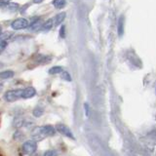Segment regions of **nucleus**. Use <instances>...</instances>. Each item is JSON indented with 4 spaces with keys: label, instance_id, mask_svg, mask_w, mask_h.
Masks as SVG:
<instances>
[{
    "label": "nucleus",
    "instance_id": "nucleus-1",
    "mask_svg": "<svg viewBox=\"0 0 156 156\" xmlns=\"http://www.w3.org/2000/svg\"><path fill=\"white\" fill-rule=\"evenodd\" d=\"M37 149V143L35 140H27L22 145V151L27 155H31Z\"/></svg>",
    "mask_w": 156,
    "mask_h": 156
},
{
    "label": "nucleus",
    "instance_id": "nucleus-2",
    "mask_svg": "<svg viewBox=\"0 0 156 156\" xmlns=\"http://www.w3.org/2000/svg\"><path fill=\"white\" fill-rule=\"evenodd\" d=\"M22 93H23L22 89L10 90V91L6 92V94H5L4 98H5V100H6L7 101L13 102V101H16L19 99H21V98H22Z\"/></svg>",
    "mask_w": 156,
    "mask_h": 156
},
{
    "label": "nucleus",
    "instance_id": "nucleus-3",
    "mask_svg": "<svg viewBox=\"0 0 156 156\" xmlns=\"http://www.w3.org/2000/svg\"><path fill=\"white\" fill-rule=\"evenodd\" d=\"M29 26V22L27 21V19L24 18H18L12 23L11 27L15 30H20V29H23L27 28Z\"/></svg>",
    "mask_w": 156,
    "mask_h": 156
},
{
    "label": "nucleus",
    "instance_id": "nucleus-4",
    "mask_svg": "<svg viewBox=\"0 0 156 156\" xmlns=\"http://www.w3.org/2000/svg\"><path fill=\"white\" fill-rule=\"evenodd\" d=\"M58 133L63 135V136H67V138H69V139H72V140H75L74 138V136H73L72 134V132L69 130V128H68L67 126L66 125H63V124H58L56 125V128H55Z\"/></svg>",
    "mask_w": 156,
    "mask_h": 156
},
{
    "label": "nucleus",
    "instance_id": "nucleus-5",
    "mask_svg": "<svg viewBox=\"0 0 156 156\" xmlns=\"http://www.w3.org/2000/svg\"><path fill=\"white\" fill-rule=\"evenodd\" d=\"M31 138L33 139V140H35V141H40V140L45 139V136L42 134V131H41L40 127H36V128H34L32 130Z\"/></svg>",
    "mask_w": 156,
    "mask_h": 156
},
{
    "label": "nucleus",
    "instance_id": "nucleus-6",
    "mask_svg": "<svg viewBox=\"0 0 156 156\" xmlns=\"http://www.w3.org/2000/svg\"><path fill=\"white\" fill-rule=\"evenodd\" d=\"M35 95H36V90L33 87H27L23 90L22 98L23 99H30V98L34 97Z\"/></svg>",
    "mask_w": 156,
    "mask_h": 156
},
{
    "label": "nucleus",
    "instance_id": "nucleus-7",
    "mask_svg": "<svg viewBox=\"0 0 156 156\" xmlns=\"http://www.w3.org/2000/svg\"><path fill=\"white\" fill-rule=\"evenodd\" d=\"M41 131L43 135L46 136H54L56 134V129L54 128L53 126H50V125H46V126H42L41 127Z\"/></svg>",
    "mask_w": 156,
    "mask_h": 156
},
{
    "label": "nucleus",
    "instance_id": "nucleus-8",
    "mask_svg": "<svg viewBox=\"0 0 156 156\" xmlns=\"http://www.w3.org/2000/svg\"><path fill=\"white\" fill-rule=\"evenodd\" d=\"M66 17V14L65 12L58 13V15H56V17L54 18V21H53L54 24H55L56 27L60 26V24H62V22L65 21Z\"/></svg>",
    "mask_w": 156,
    "mask_h": 156
},
{
    "label": "nucleus",
    "instance_id": "nucleus-9",
    "mask_svg": "<svg viewBox=\"0 0 156 156\" xmlns=\"http://www.w3.org/2000/svg\"><path fill=\"white\" fill-rule=\"evenodd\" d=\"M42 27V21L40 19H36L31 23V24H29L28 27L30 28V30L32 31H37L41 28Z\"/></svg>",
    "mask_w": 156,
    "mask_h": 156
},
{
    "label": "nucleus",
    "instance_id": "nucleus-10",
    "mask_svg": "<svg viewBox=\"0 0 156 156\" xmlns=\"http://www.w3.org/2000/svg\"><path fill=\"white\" fill-rule=\"evenodd\" d=\"M117 33L119 36H122L124 33V16H121L118 20V24H117Z\"/></svg>",
    "mask_w": 156,
    "mask_h": 156
},
{
    "label": "nucleus",
    "instance_id": "nucleus-11",
    "mask_svg": "<svg viewBox=\"0 0 156 156\" xmlns=\"http://www.w3.org/2000/svg\"><path fill=\"white\" fill-rule=\"evenodd\" d=\"M1 6L6 9V10H9V11H16V10L19 9V6L20 5L17 4V3H11V2H7L5 4H2Z\"/></svg>",
    "mask_w": 156,
    "mask_h": 156
},
{
    "label": "nucleus",
    "instance_id": "nucleus-12",
    "mask_svg": "<svg viewBox=\"0 0 156 156\" xmlns=\"http://www.w3.org/2000/svg\"><path fill=\"white\" fill-rule=\"evenodd\" d=\"M14 76V71L12 70H5L0 72V79L1 80H6L9 78H12Z\"/></svg>",
    "mask_w": 156,
    "mask_h": 156
},
{
    "label": "nucleus",
    "instance_id": "nucleus-13",
    "mask_svg": "<svg viewBox=\"0 0 156 156\" xmlns=\"http://www.w3.org/2000/svg\"><path fill=\"white\" fill-rule=\"evenodd\" d=\"M54 26V23H53V20L49 19L48 21H46L44 23H42V27H41V29L43 31H49L50 29L53 27Z\"/></svg>",
    "mask_w": 156,
    "mask_h": 156
},
{
    "label": "nucleus",
    "instance_id": "nucleus-14",
    "mask_svg": "<svg viewBox=\"0 0 156 156\" xmlns=\"http://www.w3.org/2000/svg\"><path fill=\"white\" fill-rule=\"evenodd\" d=\"M53 5L54 7L57 9H62L66 6V0H53Z\"/></svg>",
    "mask_w": 156,
    "mask_h": 156
},
{
    "label": "nucleus",
    "instance_id": "nucleus-15",
    "mask_svg": "<svg viewBox=\"0 0 156 156\" xmlns=\"http://www.w3.org/2000/svg\"><path fill=\"white\" fill-rule=\"evenodd\" d=\"M13 125L14 127H16V128H20V127L24 125V119L22 118V117H17V118L14 120Z\"/></svg>",
    "mask_w": 156,
    "mask_h": 156
},
{
    "label": "nucleus",
    "instance_id": "nucleus-16",
    "mask_svg": "<svg viewBox=\"0 0 156 156\" xmlns=\"http://www.w3.org/2000/svg\"><path fill=\"white\" fill-rule=\"evenodd\" d=\"M63 70V68L62 66H53L49 69V73L50 74H58Z\"/></svg>",
    "mask_w": 156,
    "mask_h": 156
},
{
    "label": "nucleus",
    "instance_id": "nucleus-17",
    "mask_svg": "<svg viewBox=\"0 0 156 156\" xmlns=\"http://www.w3.org/2000/svg\"><path fill=\"white\" fill-rule=\"evenodd\" d=\"M43 113H44V109L42 108V107H39V106L35 107L32 111L33 116H35V117H40L43 115Z\"/></svg>",
    "mask_w": 156,
    "mask_h": 156
},
{
    "label": "nucleus",
    "instance_id": "nucleus-18",
    "mask_svg": "<svg viewBox=\"0 0 156 156\" xmlns=\"http://www.w3.org/2000/svg\"><path fill=\"white\" fill-rule=\"evenodd\" d=\"M61 73H62V79H65L66 81H71V77H70L69 73H68L67 71L62 70Z\"/></svg>",
    "mask_w": 156,
    "mask_h": 156
},
{
    "label": "nucleus",
    "instance_id": "nucleus-19",
    "mask_svg": "<svg viewBox=\"0 0 156 156\" xmlns=\"http://www.w3.org/2000/svg\"><path fill=\"white\" fill-rule=\"evenodd\" d=\"M11 36V33L10 32H4L0 34V41H6V39H8Z\"/></svg>",
    "mask_w": 156,
    "mask_h": 156
},
{
    "label": "nucleus",
    "instance_id": "nucleus-20",
    "mask_svg": "<svg viewBox=\"0 0 156 156\" xmlns=\"http://www.w3.org/2000/svg\"><path fill=\"white\" fill-rule=\"evenodd\" d=\"M23 136H24V135L22 133V132L17 131L16 133H15V135H14V139H15V140H23Z\"/></svg>",
    "mask_w": 156,
    "mask_h": 156
},
{
    "label": "nucleus",
    "instance_id": "nucleus-21",
    "mask_svg": "<svg viewBox=\"0 0 156 156\" xmlns=\"http://www.w3.org/2000/svg\"><path fill=\"white\" fill-rule=\"evenodd\" d=\"M44 156H58V152L54 149H50L47 150L45 153H44Z\"/></svg>",
    "mask_w": 156,
    "mask_h": 156
},
{
    "label": "nucleus",
    "instance_id": "nucleus-22",
    "mask_svg": "<svg viewBox=\"0 0 156 156\" xmlns=\"http://www.w3.org/2000/svg\"><path fill=\"white\" fill-rule=\"evenodd\" d=\"M6 46H7L6 41H0V55H1V53L5 50Z\"/></svg>",
    "mask_w": 156,
    "mask_h": 156
},
{
    "label": "nucleus",
    "instance_id": "nucleus-23",
    "mask_svg": "<svg viewBox=\"0 0 156 156\" xmlns=\"http://www.w3.org/2000/svg\"><path fill=\"white\" fill-rule=\"evenodd\" d=\"M65 29H66L65 26H62L61 30H60V36H61L62 38H65Z\"/></svg>",
    "mask_w": 156,
    "mask_h": 156
},
{
    "label": "nucleus",
    "instance_id": "nucleus-24",
    "mask_svg": "<svg viewBox=\"0 0 156 156\" xmlns=\"http://www.w3.org/2000/svg\"><path fill=\"white\" fill-rule=\"evenodd\" d=\"M84 107H85V114H86V116H89V114H90L89 105H88V104H85V105H84Z\"/></svg>",
    "mask_w": 156,
    "mask_h": 156
},
{
    "label": "nucleus",
    "instance_id": "nucleus-25",
    "mask_svg": "<svg viewBox=\"0 0 156 156\" xmlns=\"http://www.w3.org/2000/svg\"><path fill=\"white\" fill-rule=\"evenodd\" d=\"M43 1H44V0H32V2H33V3H35V4L42 3Z\"/></svg>",
    "mask_w": 156,
    "mask_h": 156
},
{
    "label": "nucleus",
    "instance_id": "nucleus-26",
    "mask_svg": "<svg viewBox=\"0 0 156 156\" xmlns=\"http://www.w3.org/2000/svg\"><path fill=\"white\" fill-rule=\"evenodd\" d=\"M2 33V27H1V26H0V34Z\"/></svg>",
    "mask_w": 156,
    "mask_h": 156
},
{
    "label": "nucleus",
    "instance_id": "nucleus-27",
    "mask_svg": "<svg viewBox=\"0 0 156 156\" xmlns=\"http://www.w3.org/2000/svg\"><path fill=\"white\" fill-rule=\"evenodd\" d=\"M31 156H38V155H33V154H31Z\"/></svg>",
    "mask_w": 156,
    "mask_h": 156
}]
</instances>
